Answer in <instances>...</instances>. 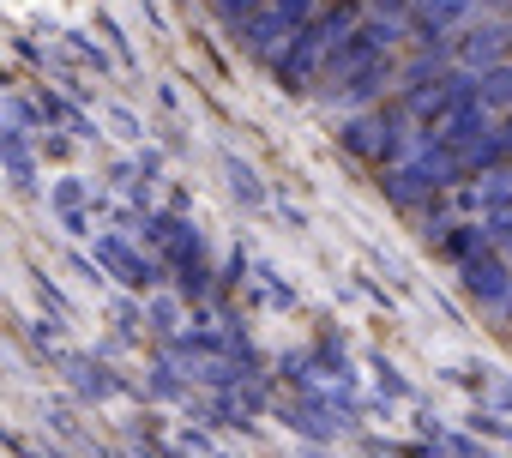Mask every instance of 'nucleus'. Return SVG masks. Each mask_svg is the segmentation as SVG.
<instances>
[{
	"label": "nucleus",
	"instance_id": "obj_1",
	"mask_svg": "<svg viewBox=\"0 0 512 458\" xmlns=\"http://www.w3.org/2000/svg\"><path fill=\"white\" fill-rule=\"evenodd\" d=\"M464 7H470V0H422L428 25H452V19H464Z\"/></svg>",
	"mask_w": 512,
	"mask_h": 458
},
{
	"label": "nucleus",
	"instance_id": "obj_2",
	"mask_svg": "<svg viewBox=\"0 0 512 458\" xmlns=\"http://www.w3.org/2000/svg\"><path fill=\"white\" fill-rule=\"evenodd\" d=\"M488 97H494V103H512V67L488 73Z\"/></svg>",
	"mask_w": 512,
	"mask_h": 458
},
{
	"label": "nucleus",
	"instance_id": "obj_3",
	"mask_svg": "<svg viewBox=\"0 0 512 458\" xmlns=\"http://www.w3.org/2000/svg\"><path fill=\"white\" fill-rule=\"evenodd\" d=\"M500 49V31H476V43H470V61H488Z\"/></svg>",
	"mask_w": 512,
	"mask_h": 458
},
{
	"label": "nucleus",
	"instance_id": "obj_4",
	"mask_svg": "<svg viewBox=\"0 0 512 458\" xmlns=\"http://www.w3.org/2000/svg\"><path fill=\"white\" fill-rule=\"evenodd\" d=\"M470 284H476L482 296H500V272H494V266H476V272H470Z\"/></svg>",
	"mask_w": 512,
	"mask_h": 458
},
{
	"label": "nucleus",
	"instance_id": "obj_5",
	"mask_svg": "<svg viewBox=\"0 0 512 458\" xmlns=\"http://www.w3.org/2000/svg\"><path fill=\"white\" fill-rule=\"evenodd\" d=\"M494 7H506V13H512V0H494Z\"/></svg>",
	"mask_w": 512,
	"mask_h": 458
},
{
	"label": "nucleus",
	"instance_id": "obj_6",
	"mask_svg": "<svg viewBox=\"0 0 512 458\" xmlns=\"http://www.w3.org/2000/svg\"><path fill=\"white\" fill-rule=\"evenodd\" d=\"M506 145H512V133H506Z\"/></svg>",
	"mask_w": 512,
	"mask_h": 458
}]
</instances>
